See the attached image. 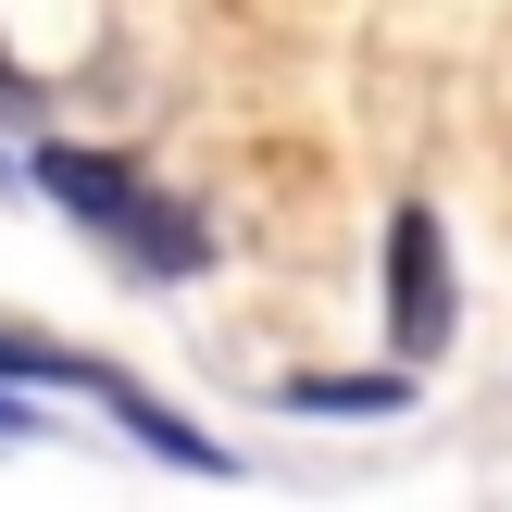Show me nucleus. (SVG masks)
<instances>
[{
  "mask_svg": "<svg viewBox=\"0 0 512 512\" xmlns=\"http://www.w3.org/2000/svg\"><path fill=\"white\" fill-rule=\"evenodd\" d=\"M300 413H338V425H363V413H400V400H413V388H400V375H300Z\"/></svg>",
  "mask_w": 512,
  "mask_h": 512,
  "instance_id": "7ed1b4c3",
  "label": "nucleus"
},
{
  "mask_svg": "<svg viewBox=\"0 0 512 512\" xmlns=\"http://www.w3.org/2000/svg\"><path fill=\"white\" fill-rule=\"evenodd\" d=\"M38 188L63 200L88 238H113L138 275H188L200 250H213V238H200V225L175 213L163 188H138V175H125V163H100V150H38Z\"/></svg>",
  "mask_w": 512,
  "mask_h": 512,
  "instance_id": "f257e3e1",
  "label": "nucleus"
},
{
  "mask_svg": "<svg viewBox=\"0 0 512 512\" xmlns=\"http://www.w3.org/2000/svg\"><path fill=\"white\" fill-rule=\"evenodd\" d=\"M388 338L413 350V363L450 338V250H438V213H425V200L388 213Z\"/></svg>",
  "mask_w": 512,
  "mask_h": 512,
  "instance_id": "f03ea898",
  "label": "nucleus"
},
{
  "mask_svg": "<svg viewBox=\"0 0 512 512\" xmlns=\"http://www.w3.org/2000/svg\"><path fill=\"white\" fill-rule=\"evenodd\" d=\"M0 438H38V413H25V400H13V388H0Z\"/></svg>",
  "mask_w": 512,
  "mask_h": 512,
  "instance_id": "20e7f679",
  "label": "nucleus"
}]
</instances>
